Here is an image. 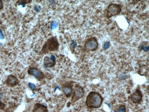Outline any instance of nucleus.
Instances as JSON below:
<instances>
[{"label": "nucleus", "mask_w": 149, "mask_h": 112, "mask_svg": "<svg viewBox=\"0 0 149 112\" xmlns=\"http://www.w3.org/2000/svg\"><path fill=\"white\" fill-rule=\"evenodd\" d=\"M103 98L99 93L91 92L87 96L86 104L88 108H98L102 106Z\"/></svg>", "instance_id": "obj_1"}, {"label": "nucleus", "mask_w": 149, "mask_h": 112, "mask_svg": "<svg viewBox=\"0 0 149 112\" xmlns=\"http://www.w3.org/2000/svg\"><path fill=\"white\" fill-rule=\"evenodd\" d=\"M59 43L56 36L51 37L43 46L40 55H43L47 54L50 52L56 51L59 49Z\"/></svg>", "instance_id": "obj_2"}, {"label": "nucleus", "mask_w": 149, "mask_h": 112, "mask_svg": "<svg viewBox=\"0 0 149 112\" xmlns=\"http://www.w3.org/2000/svg\"><path fill=\"white\" fill-rule=\"evenodd\" d=\"M122 10V6L118 4H109L107 9L106 18L107 19L118 15Z\"/></svg>", "instance_id": "obj_3"}, {"label": "nucleus", "mask_w": 149, "mask_h": 112, "mask_svg": "<svg viewBox=\"0 0 149 112\" xmlns=\"http://www.w3.org/2000/svg\"><path fill=\"white\" fill-rule=\"evenodd\" d=\"M99 43L95 37L89 38L84 43V48L87 52H94L98 48Z\"/></svg>", "instance_id": "obj_4"}, {"label": "nucleus", "mask_w": 149, "mask_h": 112, "mask_svg": "<svg viewBox=\"0 0 149 112\" xmlns=\"http://www.w3.org/2000/svg\"><path fill=\"white\" fill-rule=\"evenodd\" d=\"M85 95L84 89L82 86L76 84L75 86L74 89L72 92V96L71 102L74 104L76 102L83 98Z\"/></svg>", "instance_id": "obj_5"}, {"label": "nucleus", "mask_w": 149, "mask_h": 112, "mask_svg": "<svg viewBox=\"0 0 149 112\" xmlns=\"http://www.w3.org/2000/svg\"><path fill=\"white\" fill-rule=\"evenodd\" d=\"M73 85L74 82L67 81L63 84L62 85V92L66 97L68 98L72 95L73 92Z\"/></svg>", "instance_id": "obj_6"}, {"label": "nucleus", "mask_w": 149, "mask_h": 112, "mask_svg": "<svg viewBox=\"0 0 149 112\" xmlns=\"http://www.w3.org/2000/svg\"><path fill=\"white\" fill-rule=\"evenodd\" d=\"M28 73L29 75L33 76L39 81L42 80L45 78V75L43 72L35 67H29Z\"/></svg>", "instance_id": "obj_7"}, {"label": "nucleus", "mask_w": 149, "mask_h": 112, "mask_svg": "<svg viewBox=\"0 0 149 112\" xmlns=\"http://www.w3.org/2000/svg\"><path fill=\"white\" fill-rule=\"evenodd\" d=\"M143 95L139 88H138L131 97V99L134 104H141L142 101Z\"/></svg>", "instance_id": "obj_8"}, {"label": "nucleus", "mask_w": 149, "mask_h": 112, "mask_svg": "<svg viewBox=\"0 0 149 112\" xmlns=\"http://www.w3.org/2000/svg\"><path fill=\"white\" fill-rule=\"evenodd\" d=\"M56 58L54 55H51V57L45 56L44 58V65L47 68H52L55 65Z\"/></svg>", "instance_id": "obj_9"}, {"label": "nucleus", "mask_w": 149, "mask_h": 112, "mask_svg": "<svg viewBox=\"0 0 149 112\" xmlns=\"http://www.w3.org/2000/svg\"><path fill=\"white\" fill-rule=\"evenodd\" d=\"M6 83L8 86L14 87L19 84V81L18 79L15 76L10 75L8 76L6 81Z\"/></svg>", "instance_id": "obj_10"}, {"label": "nucleus", "mask_w": 149, "mask_h": 112, "mask_svg": "<svg viewBox=\"0 0 149 112\" xmlns=\"http://www.w3.org/2000/svg\"><path fill=\"white\" fill-rule=\"evenodd\" d=\"M33 112H48L47 108L44 105L36 104L33 109Z\"/></svg>", "instance_id": "obj_11"}, {"label": "nucleus", "mask_w": 149, "mask_h": 112, "mask_svg": "<svg viewBox=\"0 0 149 112\" xmlns=\"http://www.w3.org/2000/svg\"><path fill=\"white\" fill-rule=\"evenodd\" d=\"M138 49L140 50H142V51H144L145 52H148L149 50V46L141 44L139 46Z\"/></svg>", "instance_id": "obj_12"}, {"label": "nucleus", "mask_w": 149, "mask_h": 112, "mask_svg": "<svg viewBox=\"0 0 149 112\" xmlns=\"http://www.w3.org/2000/svg\"><path fill=\"white\" fill-rule=\"evenodd\" d=\"M117 112H126V108L125 106L124 105L121 104L119 106L117 109Z\"/></svg>", "instance_id": "obj_13"}, {"label": "nucleus", "mask_w": 149, "mask_h": 112, "mask_svg": "<svg viewBox=\"0 0 149 112\" xmlns=\"http://www.w3.org/2000/svg\"><path fill=\"white\" fill-rule=\"evenodd\" d=\"M58 26V23L56 21H53L52 22L51 24V29L53 30V29H55L57 28Z\"/></svg>", "instance_id": "obj_14"}, {"label": "nucleus", "mask_w": 149, "mask_h": 112, "mask_svg": "<svg viewBox=\"0 0 149 112\" xmlns=\"http://www.w3.org/2000/svg\"><path fill=\"white\" fill-rule=\"evenodd\" d=\"M110 46V42L109 41H106L104 43L103 46V48L104 50H107L108 49Z\"/></svg>", "instance_id": "obj_15"}, {"label": "nucleus", "mask_w": 149, "mask_h": 112, "mask_svg": "<svg viewBox=\"0 0 149 112\" xmlns=\"http://www.w3.org/2000/svg\"><path fill=\"white\" fill-rule=\"evenodd\" d=\"M20 1V2H19L18 5H22L23 6V7H24L26 4L30 3V2H31L32 1Z\"/></svg>", "instance_id": "obj_16"}, {"label": "nucleus", "mask_w": 149, "mask_h": 112, "mask_svg": "<svg viewBox=\"0 0 149 112\" xmlns=\"http://www.w3.org/2000/svg\"><path fill=\"white\" fill-rule=\"evenodd\" d=\"M28 86L29 88L31 90H32V91H35V89H36V85L33 84V83H31V82L29 83Z\"/></svg>", "instance_id": "obj_17"}, {"label": "nucleus", "mask_w": 149, "mask_h": 112, "mask_svg": "<svg viewBox=\"0 0 149 112\" xmlns=\"http://www.w3.org/2000/svg\"><path fill=\"white\" fill-rule=\"evenodd\" d=\"M77 44L76 42H75L74 41H72V42L71 45V47L72 48V49H74L76 47H77Z\"/></svg>", "instance_id": "obj_18"}, {"label": "nucleus", "mask_w": 149, "mask_h": 112, "mask_svg": "<svg viewBox=\"0 0 149 112\" xmlns=\"http://www.w3.org/2000/svg\"><path fill=\"white\" fill-rule=\"evenodd\" d=\"M34 10L36 11V12H40V10H41V7H40V6L37 5L36 6V7L34 8Z\"/></svg>", "instance_id": "obj_19"}, {"label": "nucleus", "mask_w": 149, "mask_h": 112, "mask_svg": "<svg viewBox=\"0 0 149 112\" xmlns=\"http://www.w3.org/2000/svg\"><path fill=\"white\" fill-rule=\"evenodd\" d=\"M4 39V36L3 34L2 33V30L0 29V39L3 40Z\"/></svg>", "instance_id": "obj_20"}, {"label": "nucleus", "mask_w": 149, "mask_h": 112, "mask_svg": "<svg viewBox=\"0 0 149 112\" xmlns=\"http://www.w3.org/2000/svg\"><path fill=\"white\" fill-rule=\"evenodd\" d=\"M5 107V104L0 100V109H3Z\"/></svg>", "instance_id": "obj_21"}, {"label": "nucleus", "mask_w": 149, "mask_h": 112, "mask_svg": "<svg viewBox=\"0 0 149 112\" xmlns=\"http://www.w3.org/2000/svg\"><path fill=\"white\" fill-rule=\"evenodd\" d=\"M3 8V4L2 1L0 0V10H1Z\"/></svg>", "instance_id": "obj_22"}, {"label": "nucleus", "mask_w": 149, "mask_h": 112, "mask_svg": "<svg viewBox=\"0 0 149 112\" xmlns=\"http://www.w3.org/2000/svg\"><path fill=\"white\" fill-rule=\"evenodd\" d=\"M114 112H117V111H115H115H114Z\"/></svg>", "instance_id": "obj_23"}, {"label": "nucleus", "mask_w": 149, "mask_h": 112, "mask_svg": "<svg viewBox=\"0 0 149 112\" xmlns=\"http://www.w3.org/2000/svg\"><path fill=\"white\" fill-rule=\"evenodd\" d=\"M138 112V111H137V112Z\"/></svg>", "instance_id": "obj_24"}]
</instances>
